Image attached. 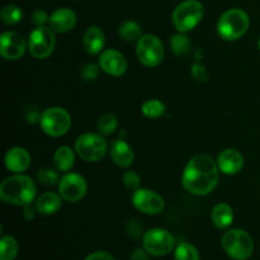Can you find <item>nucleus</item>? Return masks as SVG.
Returning a JSON list of instances; mask_svg holds the SVG:
<instances>
[{"mask_svg": "<svg viewBox=\"0 0 260 260\" xmlns=\"http://www.w3.org/2000/svg\"><path fill=\"white\" fill-rule=\"evenodd\" d=\"M0 18H2L3 23L8 25L17 24L22 20L23 12L19 7L14 4H8L0 12Z\"/></svg>", "mask_w": 260, "mask_h": 260, "instance_id": "nucleus-26", "label": "nucleus"}, {"mask_svg": "<svg viewBox=\"0 0 260 260\" xmlns=\"http://www.w3.org/2000/svg\"><path fill=\"white\" fill-rule=\"evenodd\" d=\"M142 245L149 254L154 256H164L172 253L175 245V239L164 229H151L146 231L142 238Z\"/></svg>", "mask_w": 260, "mask_h": 260, "instance_id": "nucleus-10", "label": "nucleus"}, {"mask_svg": "<svg viewBox=\"0 0 260 260\" xmlns=\"http://www.w3.org/2000/svg\"><path fill=\"white\" fill-rule=\"evenodd\" d=\"M192 76L197 81H206L208 78L206 68L203 65H201V63H194L192 66Z\"/></svg>", "mask_w": 260, "mask_h": 260, "instance_id": "nucleus-33", "label": "nucleus"}, {"mask_svg": "<svg viewBox=\"0 0 260 260\" xmlns=\"http://www.w3.org/2000/svg\"><path fill=\"white\" fill-rule=\"evenodd\" d=\"M37 179L45 185H55L58 184V182H60L58 173L56 170L51 169V168H42V169L38 170Z\"/></svg>", "mask_w": 260, "mask_h": 260, "instance_id": "nucleus-30", "label": "nucleus"}, {"mask_svg": "<svg viewBox=\"0 0 260 260\" xmlns=\"http://www.w3.org/2000/svg\"><path fill=\"white\" fill-rule=\"evenodd\" d=\"M106 43V36L102 28L91 25L86 29L83 38V47L89 55H96L101 52Z\"/></svg>", "mask_w": 260, "mask_h": 260, "instance_id": "nucleus-19", "label": "nucleus"}, {"mask_svg": "<svg viewBox=\"0 0 260 260\" xmlns=\"http://www.w3.org/2000/svg\"><path fill=\"white\" fill-rule=\"evenodd\" d=\"M48 20H50V18L47 17L45 10H36L32 14V22L35 23L36 27H43Z\"/></svg>", "mask_w": 260, "mask_h": 260, "instance_id": "nucleus-34", "label": "nucleus"}, {"mask_svg": "<svg viewBox=\"0 0 260 260\" xmlns=\"http://www.w3.org/2000/svg\"><path fill=\"white\" fill-rule=\"evenodd\" d=\"M85 260H116L113 255L107 251H94V253L89 254Z\"/></svg>", "mask_w": 260, "mask_h": 260, "instance_id": "nucleus-35", "label": "nucleus"}, {"mask_svg": "<svg viewBox=\"0 0 260 260\" xmlns=\"http://www.w3.org/2000/svg\"><path fill=\"white\" fill-rule=\"evenodd\" d=\"M99 75V68L94 63H88V65L84 66V69L81 70V76L84 78V80H95Z\"/></svg>", "mask_w": 260, "mask_h": 260, "instance_id": "nucleus-32", "label": "nucleus"}, {"mask_svg": "<svg viewBox=\"0 0 260 260\" xmlns=\"http://www.w3.org/2000/svg\"><path fill=\"white\" fill-rule=\"evenodd\" d=\"M170 47H172L173 53L178 57H185L190 51V41L184 33L173 36L170 40Z\"/></svg>", "mask_w": 260, "mask_h": 260, "instance_id": "nucleus-25", "label": "nucleus"}, {"mask_svg": "<svg viewBox=\"0 0 260 260\" xmlns=\"http://www.w3.org/2000/svg\"><path fill=\"white\" fill-rule=\"evenodd\" d=\"M135 208L145 215H159L165 207L164 200L156 192L147 188H139L132 194Z\"/></svg>", "mask_w": 260, "mask_h": 260, "instance_id": "nucleus-12", "label": "nucleus"}, {"mask_svg": "<svg viewBox=\"0 0 260 260\" xmlns=\"http://www.w3.org/2000/svg\"><path fill=\"white\" fill-rule=\"evenodd\" d=\"M220 172L226 175H235L244 168V156L235 149H226L217 157Z\"/></svg>", "mask_w": 260, "mask_h": 260, "instance_id": "nucleus-15", "label": "nucleus"}, {"mask_svg": "<svg viewBox=\"0 0 260 260\" xmlns=\"http://www.w3.org/2000/svg\"><path fill=\"white\" fill-rule=\"evenodd\" d=\"M118 126V121L117 117L112 113H106L99 118L98 121V129L102 135L104 136H109L113 134Z\"/></svg>", "mask_w": 260, "mask_h": 260, "instance_id": "nucleus-29", "label": "nucleus"}, {"mask_svg": "<svg viewBox=\"0 0 260 260\" xmlns=\"http://www.w3.org/2000/svg\"><path fill=\"white\" fill-rule=\"evenodd\" d=\"M25 41L22 35L17 32L8 30L0 37V53L5 60H19L25 52Z\"/></svg>", "mask_w": 260, "mask_h": 260, "instance_id": "nucleus-13", "label": "nucleus"}, {"mask_svg": "<svg viewBox=\"0 0 260 260\" xmlns=\"http://www.w3.org/2000/svg\"><path fill=\"white\" fill-rule=\"evenodd\" d=\"M250 19L244 10L234 8L223 13L217 22V33L222 40L236 41L249 29Z\"/></svg>", "mask_w": 260, "mask_h": 260, "instance_id": "nucleus-3", "label": "nucleus"}, {"mask_svg": "<svg viewBox=\"0 0 260 260\" xmlns=\"http://www.w3.org/2000/svg\"><path fill=\"white\" fill-rule=\"evenodd\" d=\"M61 200L62 197L57 193H43L36 200V211L42 215H53L61 208Z\"/></svg>", "mask_w": 260, "mask_h": 260, "instance_id": "nucleus-20", "label": "nucleus"}, {"mask_svg": "<svg viewBox=\"0 0 260 260\" xmlns=\"http://www.w3.org/2000/svg\"><path fill=\"white\" fill-rule=\"evenodd\" d=\"M205 15V8L198 0H185L174 9L172 20L179 33H187L198 25Z\"/></svg>", "mask_w": 260, "mask_h": 260, "instance_id": "nucleus-5", "label": "nucleus"}, {"mask_svg": "<svg viewBox=\"0 0 260 260\" xmlns=\"http://www.w3.org/2000/svg\"><path fill=\"white\" fill-rule=\"evenodd\" d=\"M211 220L212 223L220 230H225L233 223L234 211L228 203H218L213 207L211 212Z\"/></svg>", "mask_w": 260, "mask_h": 260, "instance_id": "nucleus-21", "label": "nucleus"}, {"mask_svg": "<svg viewBox=\"0 0 260 260\" xmlns=\"http://www.w3.org/2000/svg\"><path fill=\"white\" fill-rule=\"evenodd\" d=\"M136 56L142 65L155 68L164 58V46L159 37L154 35H145L137 41Z\"/></svg>", "mask_w": 260, "mask_h": 260, "instance_id": "nucleus-9", "label": "nucleus"}, {"mask_svg": "<svg viewBox=\"0 0 260 260\" xmlns=\"http://www.w3.org/2000/svg\"><path fill=\"white\" fill-rule=\"evenodd\" d=\"M118 33L124 41L134 42V41L140 40L142 37V28L135 20H127V22L122 23L118 29Z\"/></svg>", "mask_w": 260, "mask_h": 260, "instance_id": "nucleus-23", "label": "nucleus"}, {"mask_svg": "<svg viewBox=\"0 0 260 260\" xmlns=\"http://www.w3.org/2000/svg\"><path fill=\"white\" fill-rule=\"evenodd\" d=\"M175 260H201L200 253L193 245L188 243H180L174 253Z\"/></svg>", "mask_w": 260, "mask_h": 260, "instance_id": "nucleus-28", "label": "nucleus"}, {"mask_svg": "<svg viewBox=\"0 0 260 260\" xmlns=\"http://www.w3.org/2000/svg\"><path fill=\"white\" fill-rule=\"evenodd\" d=\"M55 32L46 25L36 27L28 38V50L30 55L38 60L47 58L55 50Z\"/></svg>", "mask_w": 260, "mask_h": 260, "instance_id": "nucleus-8", "label": "nucleus"}, {"mask_svg": "<svg viewBox=\"0 0 260 260\" xmlns=\"http://www.w3.org/2000/svg\"><path fill=\"white\" fill-rule=\"evenodd\" d=\"M50 27L56 33H66L76 24V14L68 8H60L51 14Z\"/></svg>", "mask_w": 260, "mask_h": 260, "instance_id": "nucleus-16", "label": "nucleus"}, {"mask_svg": "<svg viewBox=\"0 0 260 260\" xmlns=\"http://www.w3.org/2000/svg\"><path fill=\"white\" fill-rule=\"evenodd\" d=\"M88 190V184L83 175L78 173H68L58 182V194L69 203L79 202Z\"/></svg>", "mask_w": 260, "mask_h": 260, "instance_id": "nucleus-11", "label": "nucleus"}, {"mask_svg": "<svg viewBox=\"0 0 260 260\" xmlns=\"http://www.w3.org/2000/svg\"><path fill=\"white\" fill-rule=\"evenodd\" d=\"M76 154L88 162H98L106 156L107 141L96 134H83L75 142Z\"/></svg>", "mask_w": 260, "mask_h": 260, "instance_id": "nucleus-7", "label": "nucleus"}, {"mask_svg": "<svg viewBox=\"0 0 260 260\" xmlns=\"http://www.w3.org/2000/svg\"><path fill=\"white\" fill-rule=\"evenodd\" d=\"M147 251L142 250V249H135L131 253V256H129V260H149V256H147Z\"/></svg>", "mask_w": 260, "mask_h": 260, "instance_id": "nucleus-36", "label": "nucleus"}, {"mask_svg": "<svg viewBox=\"0 0 260 260\" xmlns=\"http://www.w3.org/2000/svg\"><path fill=\"white\" fill-rule=\"evenodd\" d=\"M40 124L46 135L51 137H60L70 129L71 117L65 108L51 107L41 114Z\"/></svg>", "mask_w": 260, "mask_h": 260, "instance_id": "nucleus-6", "label": "nucleus"}, {"mask_svg": "<svg viewBox=\"0 0 260 260\" xmlns=\"http://www.w3.org/2000/svg\"><path fill=\"white\" fill-rule=\"evenodd\" d=\"M259 50H260V40H259Z\"/></svg>", "mask_w": 260, "mask_h": 260, "instance_id": "nucleus-38", "label": "nucleus"}, {"mask_svg": "<svg viewBox=\"0 0 260 260\" xmlns=\"http://www.w3.org/2000/svg\"><path fill=\"white\" fill-rule=\"evenodd\" d=\"M109 151H111V157L113 162L119 168H129L134 164V150L124 140H114Z\"/></svg>", "mask_w": 260, "mask_h": 260, "instance_id": "nucleus-18", "label": "nucleus"}, {"mask_svg": "<svg viewBox=\"0 0 260 260\" xmlns=\"http://www.w3.org/2000/svg\"><path fill=\"white\" fill-rule=\"evenodd\" d=\"M221 245L229 256L234 260H248L253 255L254 241L246 231L233 229L223 234Z\"/></svg>", "mask_w": 260, "mask_h": 260, "instance_id": "nucleus-4", "label": "nucleus"}, {"mask_svg": "<svg viewBox=\"0 0 260 260\" xmlns=\"http://www.w3.org/2000/svg\"><path fill=\"white\" fill-rule=\"evenodd\" d=\"M23 216H24L25 220H28V221H30V220H33V218H35V216H36L35 210L30 207V205L25 206L24 211H23Z\"/></svg>", "mask_w": 260, "mask_h": 260, "instance_id": "nucleus-37", "label": "nucleus"}, {"mask_svg": "<svg viewBox=\"0 0 260 260\" xmlns=\"http://www.w3.org/2000/svg\"><path fill=\"white\" fill-rule=\"evenodd\" d=\"M141 112L147 118H159L164 114L165 104L157 99H149L141 106Z\"/></svg>", "mask_w": 260, "mask_h": 260, "instance_id": "nucleus-27", "label": "nucleus"}, {"mask_svg": "<svg viewBox=\"0 0 260 260\" xmlns=\"http://www.w3.org/2000/svg\"><path fill=\"white\" fill-rule=\"evenodd\" d=\"M75 155L69 146H61L53 154V165L58 172H69L74 167Z\"/></svg>", "mask_w": 260, "mask_h": 260, "instance_id": "nucleus-22", "label": "nucleus"}, {"mask_svg": "<svg viewBox=\"0 0 260 260\" xmlns=\"http://www.w3.org/2000/svg\"><path fill=\"white\" fill-rule=\"evenodd\" d=\"M18 255V241L8 235L0 240V260H14Z\"/></svg>", "mask_w": 260, "mask_h": 260, "instance_id": "nucleus-24", "label": "nucleus"}, {"mask_svg": "<svg viewBox=\"0 0 260 260\" xmlns=\"http://www.w3.org/2000/svg\"><path fill=\"white\" fill-rule=\"evenodd\" d=\"M99 68L112 76H122L127 70L126 57L119 51L106 50L99 56Z\"/></svg>", "mask_w": 260, "mask_h": 260, "instance_id": "nucleus-14", "label": "nucleus"}, {"mask_svg": "<svg viewBox=\"0 0 260 260\" xmlns=\"http://www.w3.org/2000/svg\"><path fill=\"white\" fill-rule=\"evenodd\" d=\"M220 169L208 155H197L185 165L182 175V185L194 196H207L217 187Z\"/></svg>", "mask_w": 260, "mask_h": 260, "instance_id": "nucleus-1", "label": "nucleus"}, {"mask_svg": "<svg viewBox=\"0 0 260 260\" xmlns=\"http://www.w3.org/2000/svg\"><path fill=\"white\" fill-rule=\"evenodd\" d=\"M123 184L126 185L128 189L131 190H137L141 184V179H140L139 174L135 172H126L123 174Z\"/></svg>", "mask_w": 260, "mask_h": 260, "instance_id": "nucleus-31", "label": "nucleus"}, {"mask_svg": "<svg viewBox=\"0 0 260 260\" xmlns=\"http://www.w3.org/2000/svg\"><path fill=\"white\" fill-rule=\"evenodd\" d=\"M36 194L37 188L35 182L27 175L15 174L0 184V198L8 205L25 207L35 201Z\"/></svg>", "mask_w": 260, "mask_h": 260, "instance_id": "nucleus-2", "label": "nucleus"}, {"mask_svg": "<svg viewBox=\"0 0 260 260\" xmlns=\"http://www.w3.org/2000/svg\"><path fill=\"white\" fill-rule=\"evenodd\" d=\"M4 161L8 170L15 174H20L29 168L30 155L23 147H13L7 152Z\"/></svg>", "mask_w": 260, "mask_h": 260, "instance_id": "nucleus-17", "label": "nucleus"}]
</instances>
